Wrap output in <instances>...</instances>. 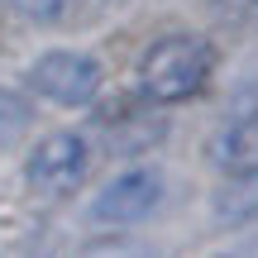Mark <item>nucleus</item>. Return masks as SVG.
<instances>
[{"label": "nucleus", "mask_w": 258, "mask_h": 258, "mask_svg": "<svg viewBox=\"0 0 258 258\" xmlns=\"http://www.w3.org/2000/svg\"><path fill=\"white\" fill-rule=\"evenodd\" d=\"M29 91L43 96V101L53 105H91L96 96H101V62L86 53H72V48H53V53H43L34 67H29Z\"/></svg>", "instance_id": "obj_3"}, {"label": "nucleus", "mask_w": 258, "mask_h": 258, "mask_svg": "<svg viewBox=\"0 0 258 258\" xmlns=\"http://www.w3.org/2000/svg\"><path fill=\"white\" fill-rule=\"evenodd\" d=\"M91 163H96L91 144L82 134H72V129H57V134L34 144V153L24 163V177L38 196H72L91 177Z\"/></svg>", "instance_id": "obj_2"}, {"label": "nucleus", "mask_w": 258, "mask_h": 258, "mask_svg": "<svg viewBox=\"0 0 258 258\" xmlns=\"http://www.w3.org/2000/svg\"><path fill=\"white\" fill-rule=\"evenodd\" d=\"M211 163L230 177H253L258 172V110L230 120L211 139Z\"/></svg>", "instance_id": "obj_5"}, {"label": "nucleus", "mask_w": 258, "mask_h": 258, "mask_svg": "<svg viewBox=\"0 0 258 258\" xmlns=\"http://www.w3.org/2000/svg\"><path fill=\"white\" fill-rule=\"evenodd\" d=\"M215 72V48L201 34H167L139 57V96L153 105H177L206 91Z\"/></svg>", "instance_id": "obj_1"}, {"label": "nucleus", "mask_w": 258, "mask_h": 258, "mask_svg": "<svg viewBox=\"0 0 258 258\" xmlns=\"http://www.w3.org/2000/svg\"><path fill=\"white\" fill-rule=\"evenodd\" d=\"M10 5L19 10V15H29V19H62V15H72L82 0H10Z\"/></svg>", "instance_id": "obj_7"}, {"label": "nucleus", "mask_w": 258, "mask_h": 258, "mask_svg": "<svg viewBox=\"0 0 258 258\" xmlns=\"http://www.w3.org/2000/svg\"><path fill=\"white\" fill-rule=\"evenodd\" d=\"M163 206V177L153 167H129V172L110 177L101 196L91 201V220L101 225H139Z\"/></svg>", "instance_id": "obj_4"}, {"label": "nucleus", "mask_w": 258, "mask_h": 258, "mask_svg": "<svg viewBox=\"0 0 258 258\" xmlns=\"http://www.w3.org/2000/svg\"><path fill=\"white\" fill-rule=\"evenodd\" d=\"M24 124H29V101L0 86V148L15 144V139L24 134Z\"/></svg>", "instance_id": "obj_6"}]
</instances>
